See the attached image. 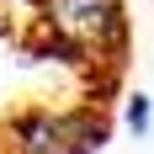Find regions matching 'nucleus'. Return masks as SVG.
Returning <instances> with one entry per match:
<instances>
[{
	"instance_id": "1",
	"label": "nucleus",
	"mask_w": 154,
	"mask_h": 154,
	"mask_svg": "<svg viewBox=\"0 0 154 154\" xmlns=\"http://www.w3.org/2000/svg\"><path fill=\"white\" fill-rule=\"evenodd\" d=\"M128 69V0H0V154H96Z\"/></svg>"
}]
</instances>
